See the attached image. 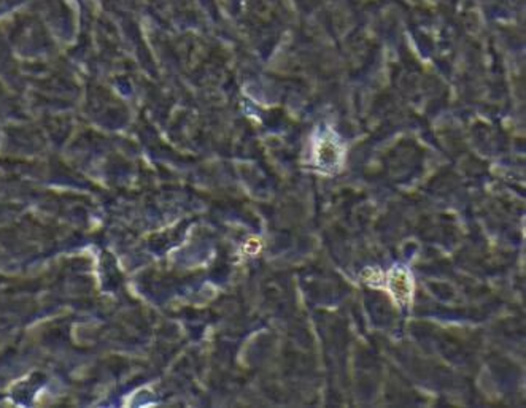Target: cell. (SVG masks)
I'll list each match as a JSON object with an SVG mask.
<instances>
[{"mask_svg": "<svg viewBox=\"0 0 526 408\" xmlns=\"http://www.w3.org/2000/svg\"><path fill=\"white\" fill-rule=\"evenodd\" d=\"M344 159V148L334 134L328 132L320 137L315 148V162L316 167L323 172H334L339 169L340 162Z\"/></svg>", "mask_w": 526, "mask_h": 408, "instance_id": "obj_1", "label": "cell"}, {"mask_svg": "<svg viewBox=\"0 0 526 408\" xmlns=\"http://www.w3.org/2000/svg\"><path fill=\"white\" fill-rule=\"evenodd\" d=\"M388 286H390L394 301L400 305L409 304L412 296V280L404 268L391 270L390 277H388Z\"/></svg>", "mask_w": 526, "mask_h": 408, "instance_id": "obj_2", "label": "cell"}]
</instances>
